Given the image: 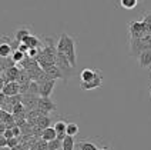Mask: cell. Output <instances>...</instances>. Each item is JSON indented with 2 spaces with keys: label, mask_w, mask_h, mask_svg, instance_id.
<instances>
[{
  "label": "cell",
  "mask_w": 151,
  "mask_h": 150,
  "mask_svg": "<svg viewBox=\"0 0 151 150\" xmlns=\"http://www.w3.org/2000/svg\"><path fill=\"white\" fill-rule=\"evenodd\" d=\"M100 75L99 70L96 69H84L83 72L80 73V79H81V83H86V82H91L94 80L97 76Z\"/></svg>",
  "instance_id": "ba28073f"
},
{
  "label": "cell",
  "mask_w": 151,
  "mask_h": 150,
  "mask_svg": "<svg viewBox=\"0 0 151 150\" xmlns=\"http://www.w3.org/2000/svg\"><path fill=\"white\" fill-rule=\"evenodd\" d=\"M99 150H113L110 146H106V144H103V146H100V149Z\"/></svg>",
  "instance_id": "f546056e"
},
{
  "label": "cell",
  "mask_w": 151,
  "mask_h": 150,
  "mask_svg": "<svg viewBox=\"0 0 151 150\" xmlns=\"http://www.w3.org/2000/svg\"><path fill=\"white\" fill-rule=\"evenodd\" d=\"M54 86H56V80H54V79H50V80L42 83L40 84V96H42V97H50Z\"/></svg>",
  "instance_id": "52a82bcc"
},
{
  "label": "cell",
  "mask_w": 151,
  "mask_h": 150,
  "mask_svg": "<svg viewBox=\"0 0 151 150\" xmlns=\"http://www.w3.org/2000/svg\"><path fill=\"white\" fill-rule=\"evenodd\" d=\"M23 43H26L30 49H42V46H43L42 42H40V39L36 37L34 34H30L29 37H26Z\"/></svg>",
  "instance_id": "5bb4252c"
},
{
  "label": "cell",
  "mask_w": 151,
  "mask_h": 150,
  "mask_svg": "<svg viewBox=\"0 0 151 150\" xmlns=\"http://www.w3.org/2000/svg\"><path fill=\"white\" fill-rule=\"evenodd\" d=\"M128 33H130V37L133 39H138V37H144L147 36V30H145V26H144L143 20H131L130 25H128Z\"/></svg>",
  "instance_id": "277c9868"
},
{
  "label": "cell",
  "mask_w": 151,
  "mask_h": 150,
  "mask_svg": "<svg viewBox=\"0 0 151 150\" xmlns=\"http://www.w3.org/2000/svg\"><path fill=\"white\" fill-rule=\"evenodd\" d=\"M30 34H32L30 33V29L26 27V26H22V27H19L16 32H14V40L17 43H23L26 37H29Z\"/></svg>",
  "instance_id": "4fadbf2b"
},
{
  "label": "cell",
  "mask_w": 151,
  "mask_h": 150,
  "mask_svg": "<svg viewBox=\"0 0 151 150\" xmlns=\"http://www.w3.org/2000/svg\"><path fill=\"white\" fill-rule=\"evenodd\" d=\"M36 125L39 126V127H42L43 130L44 129H47L49 126L51 125V119L50 116H47V114H43V116H39V119H37V123Z\"/></svg>",
  "instance_id": "e0dca14e"
},
{
  "label": "cell",
  "mask_w": 151,
  "mask_h": 150,
  "mask_svg": "<svg viewBox=\"0 0 151 150\" xmlns=\"http://www.w3.org/2000/svg\"><path fill=\"white\" fill-rule=\"evenodd\" d=\"M66 132H67V136H73V137H74L76 134L78 133V125H77V123H73V122H68Z\"/></svg>",
  "instance_id": "7402d4cb"
},
{
  "label": "cell",
  "mask_w": 151,
  "mask_h": 150,
  "mask_svg": "<svg viewBox=\"0 0 151 150\" xmlns=\"http://www.w3.org/2000/svg\"><path fill=\"white\" fill-rule=\"evenodd\" d=\"M118 1H120V6L123 9H126V10H133L140 3L138 0H118Z\"/></svg>",
  "instance_id": "ac0fdd59"
},
{
  "label": "cell",
  "mask_w": 151,
  "mask_h": 150,
  "mask_svg": "<svg viewBox=\"0 0 151 150\" xmlns=\"http://www.w3.org/2000/svg\"><path fill=\"white\" fill-rule=\"evenodd\" d=\"M138 1H140V3H143V1H144V0H138Z\"/></svg>",
  "instance_id": "1f68e13d"
},
{
  "label": "cell",
  "mask_w": 151,
  "mask_h": 150,
  "mask_svg": "<svg viewBox=\"0 0 151 150\" xmlns=\"http://www.w3.org/2000/svg\"><path fill=\"white\" fill-rule=\"evenodd\" d=\"M20 142V139L19 137H12V139H9V143H7V147H10V149H13V147H16Z\"/></svg>",
  "instance_id": "4316f807"
},
{
  "label": "cell",
  "mask_w": 151,
  "mask_h": 150,
  "mask_svg": "<svg viewBox=\"0 0 151 150\" xmlns=\"http://www.w3.org/2000/svg\"><path fill=\"white\" fill-rule=\"evenodd\" d=\"M61 147H63V140H60L59 137L54 139V140H51V142H49V149L50 150H59Z\"/></svg>",
  "instance_id": "d4e9b609"
},
{
  "label": "cell",
  "mask_w": 151,
  "mask_h": 150,
  "mask_svg": "<svg viewBox=\"0 0 151 150\" xmlns=\"http://www.w3.org/2000/svg\"><path fill=\"white\" fill-rule=\"evenodd\" d=\"M13 51L14 50L12 49V44L9 43V37L4 36L3 37V42L0 44V54H1V57H10L13 54Z\"/></svg>",
  "instance_id": "8fae6325"
},
{
  "label": "cell",
  "mask_w": 151,
  "mask_h": 150,
  "mask_svg": "<svg viewBox=\"0 0 151 150\" xmlns=\"http://www.w3.org/2000/svg\"><path fill=\"white\" fill-rule=\"evenodd\" d=\"M56 64L59 66V69L61 70V73H63V76H64V83H67L68 79L70 77H73L74 76V69L76 67L71 64V62L68 60V57L64 54V53H61V51H59L57 53V60H56Z\"/></svg>",
  "instance_id": "3957f363"
},
{
  "label": "cell",
  "mask_w": 151,
  "mask_h": 150,
  "mask_svg": "<svg viewBox=\"0 0 151 150\" xmlns=\"http://www.w3.org/2000/svg\"><path fill=\"white\" fill-rule=\"evenodd\" d=\"M17 49L20 50V51H23V53H29V50H30V47L26 44V43H19V46H17Z\"/></svg>",
  "instance_id": "83f0119b"
},
{
  "label": "cell",
  "mask_w": 151,
  "mask_h": 150,
  "mask_svg": "<svg viewBox=\"0 0 151 150\" xmlns=\"http://www.w3.org/2000/svg\"><path fill=\"white\" fill-rule=\"evenodd\" d=\"M42 139H44L46 142H51V140L57 139V132H56V129L51 127V126H49L47 129H44L43 133H42Z\"/></svg>",
  "instance_id": "2e32d148"
},
{
  "label": "cell",
  "mask_w": 151,
  "mask_h": 150,
  "mask_svg": "<svg viewBox=\"0 0 151 150\" xmlns=\"http://www.w3.org/2000/svg\"><path fill=\"white\" fill-rule=\"evenodd\" d=\"M4 136L7 137V139H12V137H14V133H13V129H7L6 132H4Z\"/></svg>",
  "instance_id": "f1b7e54d"
},
{
  "label": "cell",
  "mask_w": 151,
  "mask_h": 150,
  "mask_svg": "<svg viewBox=\"0 0 151 150\" xmlns=\"http://www.w3.org/2000/svg\"><path fill=\"white\" fill-rule=\"evenodd\" d=\"M43 150H50V149H49V147H47V149H43Z\"/></svg>",
  "instance_id": "d6a6232c"
},
{
  "label": "cell",
  "mask_w": 151,
  "mask_h": 150,
  "mask_svg": "<svg viewBox=\"0 0 151 150\" xmlns=\"http://www.w3.org/2000/svg\"><path fill=\"white\" fill-rule=\"evenodd\" d=\"M12 113H13V114H23V113H27V109H26V106L23 104V101H20V103H17L16 106H13Z\"/></svg>",
  "instance_id": "cb8c5ba5"
},
{
  "label": "cell",
  "mask_w": 151,
  "mask_h": 150,
  "mask_svg": "<svg viewBox=\"0 0 151 150\" xmlns=\"http://www.w3.org/2000/svg\"><path fill=\"white\" fill-rule=\"evenodd\" d=\"M26 53H23V51H20L19 49H16L14 51H13V54H12V57H13V60L16 62V63H22L23 60L26 59Z\"/></svg>",
  "instance_id": "603a6c76"
},
{
  "label": "cell",
  "mask_w": 151,
  "mask_h": 150,
  "mask_svg": "<svg viewBox=\"0 0 151 150\" xmlns=\"http://www.w3.org/2000/svg\"><path fill=\"white\" fill-rule=\"evenodd\" d=\"M67 123L68 122H66V120H57L56 123H54V129H56V132H57V134L60 133H67L66 132V129H67Z\"/></svg>",
  "instance_id": "44dd1931"
},
{
  "label": "cell",
  "mask_w": 151,
  "mask_h": 150,
  "mask_svg": "<svg viewBox=\"0 0 151 150\" xmlns=\"http://www.w3.org/2000/svg\"><path fill=\"white\" fill-rule=\"evenodd\" d=\"M101 84H103V75H99L94 80H91V82H86V83H81L80 86H81V89L83 90H86V92H88V90H93V89H97V87H100Z\"/></svg>",
  "instance_id": "9c48e42d"
},
{
  "label": "cell",
  "mask_w": 151,
  "mask_h": 150,
  "mask_svg": "<svg viewBox=\"0 0 151 150\" xmlns=\"http://www.w3.org/2000/svg\"><path fill=\"white\" fill-rule=\"evenodd\" d=\"M150 97H151V83H150Z\"/></svg>",
  "instance_id": "4dcf8cb0"
},
{
  "label": "cell",
  "mask_w": 151,
  "mask_h": 150,
  "mask_svg": "<svg viewBox=\"0 0 151 150\" xmlns=\"http://www.w3.org/2000/svg\"><path fill=\"white\" fill-rule=\"evenodd\" d=\"M37 110H40L43 114H49L50 112L53 110H56L57 106H56V103L50 99V97H39V101H37V106H36Z\"/></svg>",
  "instance_id": "5b68a950"
},
{
  "label": "cell",
  "mask_w": 151,
  "mask_h": 150,
  "mask_svg": "<svg viewBox=\"0 0 151 150\" xmlns=\"http://www.w3.org/2000/svg\"><path fill=\"white\" fill-rule=\"evenodd\" d=\"M151 49V34H147L144 37L133 39L130 37V56L138 57L144 50Z\"/></svg>",
  "instance_id": "7a4b0ae2"
},
{
  "label": "cell",
  "mask_w": 151,
  "mask_h": 150,
  "mask_svg": "<svg viewBox=\"0 0 151 150\" xmlns=\"http://www.w3.org/2000/svg\"><path fill=\"white\" fill-rule=\"evenodd\" d=\"M44 72L47 73V76H49L50 79H54V80L61 79V80H64V76H63V73H61V70L59 69L57 64H51V66H49L47 69H44Z\"/></svg>",
  "instance_id": "7c38bea8"
},
{
  "label": "cell",
  "mask_w": 151,
  "mask_h": 150,
  "mask_svg": "<svg viewBox=\"0 0 151 150\" xmlns=\"http://www.w3.org/2000/svg\"><path fill=\"white\" fill-rule=\"evenodd\" d=\"M76 143H74V137L73 136H66V139L63 140V147L61 150H74Z\"/></svg>",
  "instance_id": "d6986e66"
},
{
  "label": "cell",
  "mask_w": 151,
  "mask_h": 150,
  "mask_svg": "<svg viewBox=\"0 0 151 150\" xmlns=\"http://www.w3.org/2000/svg\"><path fill=\"white\" fill-rule=\"evenodd\" d=\"M77 147H78V150H99L100 149L93 140H87V139L80 140V142L77 143Z\"/></svg>",
  "instance_id": "9a60e30c"
},
{
  "label": "cell",
  "mask_w": 151,
  "mask_h": 150,
  "mask_svg": "<svg viewBox=\"0 0 151 150\" xmlns=\"http://www.w3.org/2000/svg\"><path fill=\"white\" fill-rule=\"evenodd\" d=\"M16 66V62L13 60V57H1V72H6L7 69Z\"/></svg>",
  "instance_id": "ffe728a7"
},
{
  "label": "cell",
  "mask_w": 151,
  "mask_h": 150,
  "mask_svg": "<svg viewBox=\"0 0 151 150\" xmlns=\"http://www.w3.org/2000/svg\"><path fill=\"white\" fill-rule=\"evenodd\" d=\"M57 50L67 56L73 66L74 67L77 66V60H76V42L71 36H68L67 33L60 34L59 40H57Z\"/></svg>",
  "instance_id": "6da1fadb"
},
{
  "label": "cell",
  "mask_w": 151,
  "mask_h": 150,
  "mask_svg": "<svg viewBox=\"0 0 151 150\" xmlns=\"http://www.w3.org/2000/svg\"><path fill=\"white\" fill-rule=\"evenodd\" d=\"M1 93L6 96H14V94H20V83L14 80V82H9V83L1 84Z\"/></svg>",
  "instance_id": "8992f818"
},
{
  "label": "cell",
  "mask_w": 151,
  "mask_h": 150,
  "mask_svg": "<svg viewBox=\"0 0 151 150\" xmlns=\"http://www.w3.org/2000/svg\"><path fill=\"white\" fill-rule=\"evenodd\" d=\"M143 23H144V26H145V30H147V33L150 34L151 33V12L148 13V14H145V16H144Z\"/></svg>",
  "instance_id": "484cf974"
},
{
  "label": "cell",
  "mask_w": 151,
  "mask_h": 150,
  "mask_svg": "<svg viewBox=\"0 0 151 150\" xmlns=\"http://www.w3.org/2000/svg\"><path fill=\"white\" fill-rule=\"evenodd\" d=\"M138 64L141 69H148L151 67V49L144 50L143 53L138 56Z\"/></svg>",
  "instance_id": "30bf717a"
},
{
  "label": "cell",
  "mask_w": 151,
  "mask_h": 150,
  "mask_svg": "<svg viewBox=\"0 0 151 150\" xmlns=\"http://www.w3.org/2000/svg\"><path fill=\"white\" fill-rule=\"evenodd\" d=\"M29 149H30V147H29ZM29 149H26V150H29Z\"/></svg>",
  "instance_id": "836d02e7"
}]
</instances>
